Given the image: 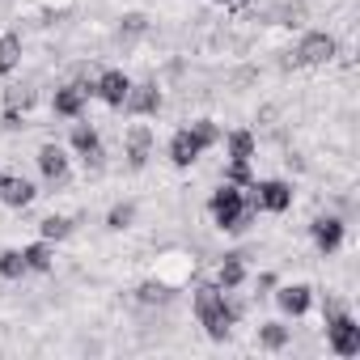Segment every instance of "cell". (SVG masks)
Listing matches in <instances>:
<instances>
[{
  "label": "cell",
  "instance_id": "cell-1",
  "mask_svg": "<svg viewBox=\"0 0 360 360\" xmlns=\"http://www.w3.org/2000/svg\"><path fill=\"white\" fill-rule=\"evenodd\" d=\"M242 314H246V305L233 292H225L217 280H208V284L195 288V318H200V326H204V335L212 343H225L229 330L242 322Z\"/></svg>",
  "mask_w": 360,
  "mask_h": 360
},
{
  "label": "cell",
  "instance_id": "cell-2",
  "mask_svg": "<svg viewBox=\"0 0 360 360\" xmlns=\"http://www.w3.org/2000/svg\"><path fill=\"white\" fill-rule=\"evenodd\" d=\"M208 217H212V225L225 229V233H246V229L259 221V204L250 200L246 187L221 183V187L208 195Z\"/></svg>",
  "mask_w": 360,
  "mask_h": 360
},
{
  "label": "cell",
  "instance_id": "cell-3",
  "mask_svg": "<svg viewBox=\"0 0 360 360\" xmlns=\"http://www.w3.org/2000/svg\"><path fill=\"white\" fill-rule=\"evenodd\" d=\"M322 322H326V347H330L335 356H343V360L360 356V322H356V314L330 309Z\"/></svg>",
  "mask_w": 360,
  "mask_h": 360
},
{
  "label": "cell",
  "instance_id": "cell-4",
  "mask_svg": "<svg viewBox=\"0 0 360 360\" xmlns=\"http://www.w3.org/2000/svg\"><path fill=\"white\" fill-rule=\"evenodd\" d=\"M94 72L85 77L81 72V81H68V85H60L56 94H51V115L56 119H81L85 115V106H89V98H94Z\"/></svg>",
  "mask_w": 360,
  "mask_h": 360
},
{
  "label": "cell",
  "instance_id": "cell-5",
  "mask_svg": "<svg viewBox=\"0 0 360 360\" xmlns=\"http://www.w3.org/2000/svg\"><path fill=\"white\" fill-rule=\"evenodd\" d=\"M335 56H339V43H335V34H326V30H305L301 43H297V51H292V60H297L301 68H326Z\"/></svg>",
  "mask_w": 360,
  "mask_h": 360
},
{
  "label": "cell",
  "instance_id": "cell-6",
  "mask_svg": "<svg viewBox=\"0 0 360 360\" xmlns=\"http://www.w3.org/2000/svg\"><path fill=\"white\" fill-rule=\"evenodd\" d=\"M246 191L259 204V212H276L280 217V212L292 208V183H284V178H255Z\"/></svg>",
  "mask_w": 360,
  "mask_h": 360
},
{
  "label": "cell",
  "instance_id": "cell-7",
  "mask_svg": "<svg viewBox=\"0 0 360 360\" xmlns=\"http://www.w3.org/2000/svg\"><path fill=\"white\" fill-rule=\"evenodd\" d=\"M204 153H208V148L195 140V131H191V127H178V131L169 136V144H165V157H169V165H174V169H191Z\"/></svg>",
  "mask_w": 360,
  "mask_h": 360
},
{
  "label": "cell",
  "instance_id": "cell-8",
  "mask_svg": "<svg viewBox=\"0 0 360 360\" xmlns=\"http://www.w3.org/2000/svg\"><path fill=\"white\" fill-rule=\"evenodd\" d=\"M161 89H157V81H131V89H127V98H123V110L127 115H136V119H153L157 110H161Z\"/></svg>",
  "mask_w": 360,
  "mask_h": 360
},
{
  "label": "cell",
  "instance_id": "cell-9",
  "mask_svg": "<svg viewBox=\"0 0 360 360\" xmlns=\"http://www.w3.org/2000/svg\"><path fill=\"white\" fill-rule=\"evenodd\" d=\"M123 157H127V169H144L153 161V127L148 123H131L127 136H123Z\"/></svg>",
  "mask_w": 360,
  "mask_h": 360
},
{
  "label": "cell",
  "instance_id": "cell-10",
  "mask_svg": "<svg viewBox=\"0 0 360 360\" xmlns=\"http://www.w3.org/2000/svg\"><path fill=\"white\" fill-rule=\"evenodd\" d=\"M34 161H39V174H43V183H47V187H64V183H68L72 165H68V153H64L60 144H43Z\"/></svg>",
  "mask_w": 360,
  "mask_h": 360
},
{
  "label": "cell",
  "instance_id": "cell-11",
  "mask_svg": "<svg viewBox=\"0 0 360 360\" xmlns=\"http://www.w3.org/2000/svg\"><path fill=\"white\" fill-rule=\"evenodd\" d=\"M127 89H131V77H127L123 68H106V72H98V81H94V98H102L110 110H123Z\"/></svg>",
  "mask_w": 360,
  "mask_h": 360
},
{
  "label": "cell",
  "instance_id": "cell-12",
  "mask_svg": "<svg viewBox=\"0 0 360 360\" xmlns=\"http://www.w3.org/2000/svg\"><path fill=\"white\" fill-rule=\"evenodd\" d=\"M68 144H72V153L77 157H85V165H94V169H102V136H98V127L94 123H72V136H68Z\"/></svg>",
  "mask_w": 360,
  "mask_h": 360
},
{
  "label": "cell",
  "instance_id": "cell-13",
  "mask_svg": "<svg viewBox=\"0 0 360 360\" xmlns=\"http://www.w3.org/2000/svg\"><path fill=\"white\" fill-rule=\"evenodd\" d=\"M309 238H314V246L322 255H335L343 246V238H347V225H343V217H314L309 221Z\"/></svg>",
  "mask_w": 360,
  "mask_h": 360
},
{
  "label": "cell",
  "instance_id": "cell-14",
  "mask_svg": "<svg viewBox=\"0 0 360 360\" xmlns=\"http://www.w3.org/2000/svg\"><path fill=\"white\" fill-rule=\"evenodd\" d=\"M276 305L284 318H305L314 309V288L309 284H280L276 288Z\"/></svg>",
  "mask_w": 360,
  "mask_h": 360
},
{
  "label": "cell",
  "instance_id": "cell-15",
  "mask_svg": "<svg viewBox=\"0 0 360 360\" xmlns=\"http://www.w3.org/2000/svg\"><path fill=\"white\" fill-rule=\"evenodd\" d=\"M34 195H39V187L30 183V178H22V174H5V178H0V204H5V208H30Z\"/></svg>",
  "mask_w": 360,
  "mask_h": 360
},
{
  "label": "cell",
  "instance_id": "cell-16",
  "mask_svg": "<svg viewBox=\"0 0 360 360\" xmlns=\"http://www.w3.org/2000/svg\"><path fill=\"white\" fill-rule=\"evenodd\" d=\"M246 280H250L246 255H225V259H221V267H217V284H221L225 292H238Z\"/></svg>",
  "mask_w": 360,
  "mask_h": 360
},
{
  "label": "cell",
  "instance_id": "cell-17",
  "mask_svg": "<svg viewBox=\"0 0 360 360\" xmlns=\"http://www.w3.org/2000/svg\"><path fill=\"white\" fill-rule=\"evenodd\" d=\"M22 56H26V43L18 30H5L0 34V77H13L22 68Z\"/></svg>",
  "mask_w": 360,
  "mask_h": 360
},
{
  "label": "cell",
  "instance_id": "cell-18",
  "mask_svg": "<svg viewBox=\"0 0 360 360\" xmlns=\"http://www.w3.org/2000/svg\"><path fill=\"white\" fill-rule=\"evenodd\" d=\"M221 144H225V157H229V161H250V157H255V148H259V140H255V131H250V127H233Z\"/></svg>",
  "mask_w": 360,
  "mask_h": 360
},
{
  "label": "cell",
  "instance_id": "cell-19",
  "mask_svg": "<svg viewBox=\"0 0 360 360\" xmlns=\"http://www.w3.org/2000/svg\"><path fill=\"white\" fill-rule=\"evenodd\" d=\"M22 255H26V267L34 271V276H47L51 267H56V242H30V246H22Z\"/></svg>",
  "mask_w": 360,
  "mask_h": 360
},
{
  "label": "cell",
  "instance_id": "cell-20",
  "mask_svg": "<svg viewBox=\"0 0 360 360\" xmlns=\"http://www.w3.org/2000/svg\"><path fill=\"white\" fill-rule=\"evenodd\" d=\"M292 343V330L284 326V322H259V347H267V352H284Z\"/></svg>",
  "mask_w": 360,
  "mask_h": 360
},
{
  "label": "cell",
  "instance_id": "cell-21",
  "mask_svg": "<svg viewBox=\"0 0 360 360\" xmlns=\"http://www.w3.org/2000/svg\"><path fill=\"white\" fill-rule=\"evenodd\" d=\"M26 276H30V267H26V255L18 246L0 250V280H26Z\"/></svg>",
  "mask_w": 360,
  "mask_h": 360
},
{
  "label": "cell",
  "instance_id": "cell-22",
  "mask_svg": "<svg viewBox=\"0 0 360 360\" xmlns=\"http://www.w3.org/2000/svg\"><path fill=\"white\" fill-rule=\"evenodd\" d=\"M169 297H174V288H169L165 280H140V284H136V301H140V305H165Z\"/></svg>",
  "mask_w": 360,
  "mask_h": 360
},
{
  "label": "cell",
  "instance_id": "cell-23",
  "mask_svg": "<svg viewBox=\"0 0 360 360\" xmlns=\"http://www.w3.org/2000/svg\"><path fill=\"white\" fill-rule=\"evenodd\" d=\"M39 238H43V242H68V238H72V221L51 212V217L39 221Z\"/></svg>",
  "mask_w": 360,
  "mask_h": 360
},
{
  "label": "cell",
  "instance_id": "cell-24",
  "mask_svg": "<svg viewBox=\"0 0 360 360\" xmlns=\"http://www.w3.org/2000/svg\"><path fill=\"white\" fill-rule=\"evenodd\" d=\"M136 225V204L131 200H119L110 212H106V229L110 233H123V229H131Z\"/></svg>",
  "mask_w": 360,
  "mask_h": 360
},
{
  "label": "cell",
  "instance_id": "cell-25",
  "mask_svg": "<svg viewBox=\"0 0 360 360\" xmlns=\"http://www.w3.org/2000/svg\"><path fill=\"white\" fill-rule=\"evenodd\" d=\"M191 131H195V140H200L204 148H217V144L225 140V127H221L217 119H195V123H191Z\"/></svg>",
  "mask_w": 360,
  "mask_h": 360
},
{
  "label": "cell",
  "instance_id": "cell-26",
  "mask_svg": "<svg viewBox=\"0 0 360 360\" xmlns=\"http://www.w3.org/2000/svg\"><path fill=\"white\" fill-rule=\"evenodd\" d=\"M144 30H148V22H144L140 13H127V18H123V26H119V43H123V47H131Z\"/></svg>",
  "mask_w": 360,
  "mask_h": 360
},
{
  "label": "cell",
  "instance_id": "cell-27",
  "mask_svg": "<svg viewBox=\"0 0 360 360\" xmlns=\"http://www.w3.org/2000/svg\"><path fill=\"white\" fill-rule=\"evenodd\" d=\"M225 183H233V187H250V183H255L250 161H229V165H225Z\"/></svg>",
  "mask_w": 360,
  "mask_h": 360
},
{
  "label": "cell",
  "instance_id": "cell-28",
  "mask_svg": "<svg viewBox=\"0 0 360 360\" xmlns=\"http://www.w3.org/2000/svg\"><path fill=\"white\" fill-rule=\"evenodd\" d=\"M30 102H34V89H26V85H9V89H5V106L30 110Z\"/></svg>",
  "mask_w": 360,
  "mask_h": 360
},
{
  "label": "cell",
  "instance_id": "cell-29",
  "mask_svg": "<svg viewBox=\"0 0 360 360\" xmlns=\"http://www.w3.org/2000/svg\"><path fill=\"white\" fill-rule=\"evenodd\" d=\"M276 18H280V26H301L305 22V5H301V0H288V5L276 9Z\"/></svg>",
  "mask_w": 360,
  "mask_h": 360
},
{
  "label": "cell",
  "instance_id": "cell-30",
  "mask_svg": "<svg viewBox=\"0 0 360 360\" xmlns=\"http://www.w3.org/2000/svg\"><path fill=\"white\" fill-rule=\"evenodd\" d=\"M0 127H5V131H22V127H26V110L5 106V110H0Z\"/></svg>",
  "mask_w": 360,
  "mask_h": 360
},
{
  "label": "cell",
  "instance_id": "cell-31",
  "mask_svg": "<svg viewBox=\"0 0 360 360\" xmlns=\"http://www.w3.org/2000/svg\"><path fill=\"white\" fill-rule=\"evenodd\" d=\"M259 288H263V292H267V288H276V276H271V271H263V276H259Z\"/></svg>",
  "mask_w": 360,
  "mask_h": 360
},
{
  "label": "cell",
  "instance_id": "cell-32",
  "mask_svg": "<svg viewBox=\"0 0 360 360\" xmlns=\"http://www.w3.org/2000/svg\"><path fill=\"white\" fill-rule=\"evenodd\" d=\"M212 5H225V9H242V5H250V0H212Z\"/></svg>",
  "mask_w": 360,
  "mask_h": 360
},
{
  "label": "cell",
  "instance_id": "cell-33",
  "mask_svg": "<svg viewBox=\"0 0 360 360\" xmlns=\"http://www.w3.org/2000/svg\"><path fill=\"white\" fill-rule=\"evenodd\" d=\"M0 178H5V169H0Z\"/></svg>",
  "mask_w": 360,
  "mask_h": 360
}]
</instances>
